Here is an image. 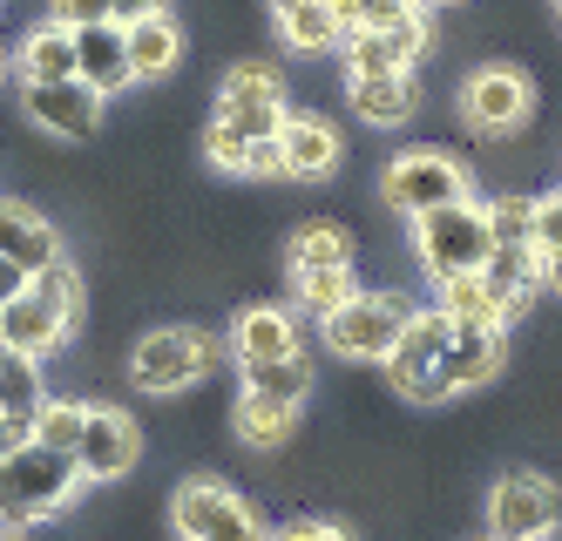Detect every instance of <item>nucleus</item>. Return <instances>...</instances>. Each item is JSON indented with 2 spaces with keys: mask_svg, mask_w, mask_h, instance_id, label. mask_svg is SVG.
Instances as JSON below:
<instances>
[{
  "mask_svg": "<svg viewBox=\"0 0 562 541\" xmlns=\"http://www.w3.org/2000/svg\"><path fill=\"white\" fill-rule=\"evenodd\" d=\"M434 305L448 312L454 325H502L508 331V305L495 298V284L481 271H461V278H440L434 284Z\"/></svg>",
  "mask_w": 562,
  "mask_h": 541,
  "instance_id": "a878e982",
  "label": "nucleus"
},
{
  "mask_svg": "<svg viewBox=\"0 0 562 541\" xmlns=\"http://www.w3.org/2000/svg\"><path fill=\"white\" fill-rule=\"evenodd\" d=\"M75 325H82V278H75V264H48V271H34L27 291L0 312V346H14L27 359H55L68 339H75Z\"/></svg>",
  "mask_w": 562,
  "mask_h": 541,
  "instance_id": "f257e3e1",
  "label": "nucleus"
},
{
  "mask_svg": "<svg viewBox=\"0 0 562 541\" xmlns=\"http://www.w3.org/2000/svg\"><path fill=\"white\" fill-rule=\"evenodd\" d=\"M245 102H285V75L265 55H237L224 75H217V95L211 109H245Z\"/></svg>",
  "mask_w": 562,
  "mask_h": 541,
  "instance_id": "cd10ccee",
  "label": "nucleus"
},
{
  "mask_svg": "<svg viewBox=\"0 0 562 541\" xmlns=\"http://www.w3.org/2000/svg\"><path fill=\"white\" fill-rule=\"evenodd\" d=\"M21 291H27V271H21L14 258H0V312H8V305L21 298Z\"/></svg>",
  "mask_w": 562,
  "mask_h": 541,
  "instance_id": "4c0bfd02",
  "label": "nucleus"
},
{
  "mask_svg": "<svg viewBox=\"0 0 562 541\" xmlns=\"http://www.w3.org/2000/svg\"><path fill=\"white\" fill-rule=\"evenodd\" d=\"M549 8H555V34H562V0H549Z\"/></svg>",
  "mask_w": 562,
  "mask_h": 541,
  "instance_id": "c03bdc74",
  "label": "nucleus"
},
{
  "mask_svg": "<svg viewBox=\"0 0 562 541\" xmlns=\"http://www.w3.org/2000/svg\"><path fill=\"white\" fill-rule=\"evenodd\" d=\"M224 352L237 365H258V359H292L305 352V331H299V312L292 305H245L224 331Z\"/></svg>",
  "mask_w": 562,
  "mask_h": 541,
  "instance_id": "dca6fc26",
  "label": "nucleus"
},
{
  "mask_svg": "<svg viewBox=\"0 0 562 541\" xmlns=\"http://www.w3.org/2000/svg\"><path fill=\"white\" fill-rule=\"evenodd\" d=\"M21 115L42 136H55V143H95L102 115H109V95H95L82 75H68V81H21Z\"/></svg>",
  "mask_w": 562,
  "mask_h": 541,
  "instance_id": "9b49d317",
  "label": "nucleus"
},
{
  "mask_svg": "<svg viewBox=\"0 0 562 541\" xmlns=\"http://www.w3.org/2000/svg\"><path fill=\"white\" fill-rule=\"evenodd\" d=\"M14 75L21 81H68L75 75V27L34 14L14 41Z\"/></svg>",
  "mask_w": 562,
  "mask_h": 541,
  "instance_id": "412c9836",
  "label": "nucleus"
},
{
  "mask_svg": "<svg viewBox=\"0 0 562 541\" xmlns=\"http://www.w3.org/2000/svg\"><path fill=\"white\" fill-rule=\"evenodd\" d=\"M164 521H170V541H271L265 515L217 474H190L170 494Z\"/></svg>",
  "mask_w": 562,
  "mask_h": 541,
  "instance_id": "39448f33",
  "label": "nucleus"
},
{
  "mask_svg": "<svg viewBox=\"0 0 562 541\" xmlns=\"http://www.w3.org/2000/svg\"><path fill=\"white\" fill-rule=\"evenodd\" d=\"M48 406V359L0 346V420H34Z\"/></svg>",
  "mask_w": 562,
  "mask_h": 541,
  "instance_id": "393cba45",
  "label": "nucleus"
},
{
  "mask_svg": "<svg viewBox=\"0 0 562 541\" xmlns=\"http://www.w3.org/2000/svg\"><path fill=\"white\" fill-rule=\"evenodd\" d=\"M562 534V487L536 467H508L488 487V541H555Z\"/></svg>",
  "mask_w": 562,
  "mask_h": 541,
  "instance_id": "1a4fd4ad",
  "label": "nucleus"
},
{
  "mask_svg": "<svg viewBox=\"0 0 562 541\" xmlns=\"http://www.w3.org/2000/svg\"><path fill=\"white\" fill-rule=\"evenodd\" d=\"M8 68H14V48H0V89H8Z\"/></svg>",
  "mask_w": 562,
  "mask_h": 541,
  "instance_id": "79ce46f5",
  "label": "nucleus"
},
{
  "mask_svg": "<svg viewBox=\"0 0 562 541\" xmlns=\"http://www.w3.org/2000/svg\"><path fill=\"white\" fill-rule=\"evenodd\" d=\"M502 365H508V331L502 325H454V346H448V359H440V372H434L427 406L481 393L488 380H502Z\"/></svg>",
  "mask_w": 562,
  "mask_h": 541,
  "instance_id": "ddd939ff",
  "label": "nucleus"
},
{
  "mask_svg": "<svg viewBox=\"0 0 562 541\" xmlns=\"http://www.w3.org/2000/svg\"><path fill=\"white\" fill-rule=\"evenodd\" d=\"M231 136H245V143H271L278 129H285V115H292V102H245V109H211Z\"/></svg>",
  "mask_w": 562,
  "mask_h": 541,
  "instance_id": "473e14b6",
  "label": "nucleus"
},
{
  "mask_svg": "<svg viewBox=\"0 0 562 541\" xmlns=\"http://www.w3.org/2000/svg\"><path fill=\"white\" fill-rule=\"evenodd\" d=\"M42 14L61 27H89V21H109V0H48Z\"/></svg>",
  "mask_w": 562,
  "mask_h": 541,
  "instance_id": "c9c22d12",
  "label": "nucleus"
},
{
  "mask_svg": "<svg viewBox=\"0 0 562 541\" xmlns=\"http://www.w3.org/2000/svg\"><path fill=\"white\" fill-rule=\"evenodd\" d=\"M481 278H488L495 298L508 305V325H521V312H529L536 291H542V251L536 244H495L488 264H481Z\"/></svg>",
  "mask_w": 562,
  "mask_h": 541,
  "instance_id": "4be33fe9",
  "label": "nucleus"
},
{
  "mask_svg": "<svg viewBox=\"0 0 562 541\" xmlns=\"http://www.w3.org/2000/svg\"><path fill=\"white\" fill-rule=\"evenodd\" d=\"M299 413H305V406H278V399H258V393L237 386L231 433L245 440V447H258V453H278V447H285V440L299 433Z\"/></svg>",
  "mask_w": 562,
  "mask_h": 541,
  "instance_id": "b1692460",
  "label": "nucleus"
},
{
  "mask_svg": "<svg viewBox=\"0 0 562 541\" xmlns=\"http://www.w3.org/2000/svg\"><path fill=\"white\" fill-rule=\"evenodd\" d=\"M454 109L468 136H488V143L521 136L536 122V81L521 61H474L454 89Z\"/></svg>",
  "mask_w": 562,
  "mask_h": 541,
  "instance_id": "20e7f679",
  "label": "nucleus"
},
{
  "mask_svg": "<svg viewBox=\"0 0 562 541\" xmlns=\"http://www.w3.org/2000/svg\"><path fill=\"white\" fill-rule=\"evenodd\" d=\"M536 251L542 258H562V183L536 196Z\"/></svg>",
  "mask_w": 562,
  "mask_h": 541,
  "instance_id": "72a5a7b5",
  "label": "nucleus"
},
{
  "mask_svg": "<svg viewBox=\"0 0 562 541\" xmlns=\"http://www.w3.org/2000/svg\"><path fill=\"white\" fill-rule=\"evenodd\" d=\"M339 61H346V75H400V68H420V61L407 55V41H393V34H373V27L346 34Z\"/></svg>",
  "mask_w": 562,
  "mask_h": 541,
  "instance_id": "c85d7f7f",
  "label": "nucleus"
},
{
  "mask_svg": "<svg viewBox=\"0 0 562 541\" xmlns=\"http://www.w3.org/2000/svg\"><path fill=\"white\" fill-rule=\"evenodd\" d=\"M82 461L75 453H55L42 440H27L21 453H8L0 461V521H14V528H34V521H55L61 508L82 501Z\"/></svg>",
  "mask_w": 562,
  "mask_h": 541,
  "instance_id": "f03ea898",
  "label": "nucleus"
},
{
  "mask_svg": "<svg viewBox=\"0 0 562 541\" xmlns=\"http://www.w3.org/2000/svg\"><path fill=\"white\" fill-rule=\"evenodd\" d=\"M82 427H89V399H55V393H48V406L34 413V440L55 447V453H75V447H82Z\"/></svg>",
  "mask_w": 562,
  "mask_h": 541,
  "instance_id": "7c9ffc66",
  "label": "nucleus"
},
{
  "mask_svg": "<svg viewBox=\"0 0 562 541\" xmlns=\"http://www.w3.org/2000/svg\"><path fill=\"white\" fill-rule=\"evenodd\" d=\"M0 14H8V0H0Z\"/></svg>",
  "mask_w": 562,
  "mask_h": 541,
  "instance_id": "49530a36",
  "label": "nucleus"
},
{
  "mask_svg": "<svg viewBox=\"0 0 562 541\" xmlns=\"http://www.w3.org/2000/svg\"><path fill=\"white\" fill-rule=\"evenodd\" d=\"M420 305L407 298V291H352V298L318 325V339H326L333 359L346 365H386V352L400 346V331H407Z\"/></svg>",
  "mask_w": 562,
  "mask_h": 541,
  "instance_id": "423d86ee",
  "label": "nucleus"
},
{
  "mask_svg": "<svg viewBox=\"0 0 562 541\" xmlns=\"http://www.w3.org/2000/svg\"><path fill=\"white\" fill-rule=\"evenodd\" d=\"M0 541H27V528H14V521H0Z\"/></svg>",
  "mask_w": 562,
  "mask_h": 541,
  "instance_id": "a19ab883",
  "label": "nucleus"
},
{
  "mask_svg": "<svg viewBox=\"0 0 562 541\" xmlns=\"http://www.w3.org/2000/svg\"><path fill=\"white\" fill-rule=\"evenodd\" d=\"M170 0H109V21L115 27H130V21H149V14H164Z\"/></svg>",
  "mask_w": 562,
  "mask_h": 541,
  "instance_id": "e433bc0d",
  "label": "nucleus"
},
{
  "mask_svg": "<svg viewBox=\"0 0 562 541\" xmlns=\"http://www.w3.org/2000/svg\"><path fill=\"white\" fill-rule=\"evenodd\" d=\"M75 461H82L89 487H115V481H130V474H136V461H143V427H136V413L89 399V427H82V447H75Z\"/></svg>",
  "mask_w": 562,
  "mask_h": 541,
  "instance_id": "f8f14e48",
  "label": "nucleus"
},
{
  "mask_svg": "<svg viewBox=\"0 0 562 541\" xmlns=\"http://www.w3.org/2000/svg\"><path fill=\"white\" fill-rule=\"evenodd\" d=\"M271 541H352V528L333 515H292L285 528H271Z\"/></svg>",
  "mask_w": 562,
  "mask_h": 541,
  "instance_id": "f704fd0d",
  "label": "nucleus"
},
{
  "mask_svg": "<svg viewBox=\"0 0 562 541\" xmlns=\"http://www.w3.org/2000/svg\"><path fill=\"white\" fill-rule=\"evenodd\" d=\"M326 8H333V21L346 34H359V21H367V0H326Z\"/></svg>",
  "mask_w": 562,
  "mask_h": 541,
  "instance_id": "58836bf2",
  "label": "nucleus"
},
{
  "mask_svg": "<svg viewBox=\"0 0 562 541\" xmlns=\"http://www.w3.org/2000/svg\"><path fill=\"white\" fill-rule=\"evenodd\" d=\"M190 55V34L177 21V8L164 14H149V21H130V75H136V89H156V81H170Z\"/></svg>",
  "mask_w": 562,
  "mask_h": 541,
  "instance_id": "6ab92c4d",
  "label": "nucleus"
},
{
  "mask_svg": "<svg viewBox=\"0 0 562 541\" xmlns=\"http://www.w3.org/2000/svg\"><path fill=\"white\" fill-rule=\"evenodd\" d=\"M271 34H278V48L299 55V61H326L346 48V27L333 21L326 0H285V8H271Z\"/></svg>",
  "mask_w": 562,
  "mask_h": 541,
  "instance_id": "aec40b11",
  "label": "nucleus"
},
{
  "mask_svg": "<svg viewBox=\"0 0 562 541\" xmlns=\"http://www.w3.org/2000/svg\"><path fill=\"white\" fill-rule=\"evenodd\" d=\"M312 271H352V230L333 217H305L285 237V278H312Z\"/></svg>",
  "mask_w": 562,
  "mask_h": 541,
  "instance_id": "5701e85b",
  "label": "nucleus"
},
{
  "mask_svg": "<svg viewBox=\"0 0 562 541\" xmlns=\"http://www.w3.org/2000/svg\"><path fill=\"white\" fill-rule=\"evenodd\" d=\"M75 75H82L95 95H109V102L123 89H136V75H130V27H115V21L75 27Z\"/></svg>",
  "mask_w": 562,
  "mask_h": 541,
  "instance_id": "a211bd4d",
  "label": "nucleus"
},
{
  "mask_svg": "<svg viewBox=\"0 0 562 541\" xmlns=\"http://www.w3.org/2000/svg\"><path fill=\"white\" fill-rule=\"evenodd\" d=\"M224 359V339L204 325H149L130 346V386L149 399H183L196 380H211V365Z\"/></svg>",
  "mask_w": 562,
  "mask_h": 541,
  "instance_id": "7ed1b4c3",
  "label": "nucleus"
},
{
  "mask_svg": "<svg viewBox=\"0 0 562 541\" xmlns=\"http://www.w3.org/2000/svg\"><path fill=\"white\" fill-rule=\"evenodd\" d=\"M0 258H14L27 278L34 271H48L61 264V224L42 211V203H27V196H0Z\"/></svg>",
  "mask_w": 562,
  "mask_h": 541,
  "instance_id": "2eb2a0df",
  "label": "nucleus"
},
{
  "mask_svg": "<svg viewBox=\"0 0 562 541\" xmlns=\"http://www.w3.org/2000/svg\"><path fill=\"white\" fill-rule=\"evenodd\" d=\"M434 8H468V0H427V14H434Z\"/></svg>",
  "mask_w": 562,
  "mask_h": 541,
  "instance_id": "37998d69",
  "label": "nucleus"
},
{
  "mask_svg": "<svg viewBox=\"0 0 562 541\" xmlns=\"http://www.w3.org/2000/svg\"><path fill=\"white\" fill-rule=\"evenodd\" d=\"M481 211H488V230H495V244H536V196L502 190V196H488V203H481Z\"/></svg>",
  "mask_w": 562,
  "mask_h": 541,
  "instance_id": "2f4dec72",
  "label": "nucleus"
},
{
  "mask_svg": "<svg viewBox=\"0 0 562 541\" xmlns=\"http://www.w3.org/2000/svg\"><path fill=\"white\" fill-rule=\"evenodd\" d=\"M542 291H549V298H562V258H542Z\"/></svg>",
  "mask_w": 562,
  "mask_h": 541,
  "instance_id": "ea45409f",
  "label": "nucleus"
},
{
  "mask_svg": "<svg viewBox=\"0 0 562 541\" xmlns=\"http://www.w3.org/2000/svg\"><path fill=\"white\" fill-rule=\"evenodd\" d=\"M278 149H285V183H333L346 162V136L333 129L326 115L292 109L285 129H278Z\"/></svg>",
  "mask_w": 562,
  "mask_h": 541,
  "instance_id": "4468645a",
  "label": "nucleus"
},
{
  "mask_svg": "<svg viewBox=\"0 0 562 541\" xmlns=\"http://www.w3.org/2000/svg\"><path fill=\"white\" fill-rule=\"evenodd\" d=\"M448 346H454V318L440 312V305H420L414 318H407V331H400V346L386 352V386L407 399V406H427V393H434V372H440V359H448Z\"/></svg>",
  "mask_w": 562,
  "mask_h": 541,
  "instance_id": "9d476101",
  "label": "nucleus"
},
{
  "mask_svg": "<svg viewBox=\"0 0 562 541\" xmlns=\"http://www.w3.org/2000/svg\"><path fill=\"white\" fill-rule=\"evenodd\" d=\"M352 271H312V278H292V312L299 318H318V325H326L346 298H352Z\"/></svg>",
  "mask_w": 562,
  "mask_h": 541,
  "instance_id": "c756f323",
  "label": "nucleus"
},
{
  "mask_svg": "<svg viewBox=\"0 0 562 541\" xmlns=\"http://www.w3.org/2000/svg\"><path fill=\"white\" fill-rule=\"evenodd\" d=\"M237 386H245V393H258V399H278V406H305V399H312V352L237 365Z\"/></svg>",
  "mask_w": 562,
  "mask_h": 541,
  "instance_id": "bb28decb",
  "label": "nucleus"
},
{
  "mask_svg": "<svg viewBox=\"0 0 562 541\" xmlns=\"http://www.w3.org/2000/svg\"><path fill=\"white\" fill-rule=\"evenodd\" d=\"M495 251V230H488V211L468 196V203H440V211L414 217V258L427 271V284L440 278H461V271H481Z\"/></svg>",
  "mask_w": 562,
  "mask_h": 541,
  "instance_id": "6e6552de",
  "label": "nucleus"
},
{
  "mask_svg": "<svg viewBox=\"0 0 562 541\" xmlns=\"http://www.w3.org/2000/svg\"><path fill=\"white\" fill-rule=\"evenodd\" d=\"M407 8H420V14H427V0H407Z\"/></svg>",
  "mask_w": 562,
  "mask_h": 541,
  "instance_id": "a18cd8bd",
  "label": "nucleus"
},
{
  "mask_svg": "<svg viewBox=\"0 0 562 541\" xmlns=\"http://www.w3.org/2000/svg\"><path fill=\"white\" fill-rule=\"evenodd\" d=\"M474 196V177H468V162L454 149H400L386 170H380V203L393 217H427L440 211V203H468Z\"/></svg>",
  "mask_w": 562,
  "mask_h": 541,
  "instance_id": "0eeeda50",
  "label": "nucleus"
},
{
  "mask_svg": "<svg viewBox=\"0 0 562 541\" xmlns=\"http://www.w3.org/2000/svg\"><path fill=\"white\" fill-rule=\"evenodd\" d=\"M346 109L367 122V129H407L420 115V75H346Z\"/></svg>",
  "mask_w": 562,
  "mask_h": 541,
  "instance_id": "f3484780",
  "label": "nucleus"
}]
</instances>
